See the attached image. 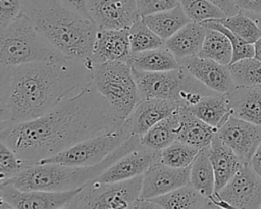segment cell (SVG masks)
Masks as SVG:
<instances>
[{
	"label": "cell",
	"mask_w": 261,
	"mask_h": 209,
	"mask_svg": "<svg viewBox=\"0 0 261 209\" xmlns=\"http://www.w3.org/2000/svg\"><path fill=\"white\" fill-rule=\"evenodd\" d=\"M121 123L92 82L36 119L0 122V141L32 165Z\"/></svg>",
	"instance_id": "obj_1"
},
{
	"label": "cell",
	"mask_w": 261,
	"mask_h": 209,
	"mask_svg": "<svg viewBox=\"0 0 261 209\" xmlns=\"http://www.w3.org/2000/svg\"><path fill=\"white\" fill-rule=\"evenodd\" d=\"M93 59L64 57L0 67V122L36 119L93 82Z\"/></svg>",
	"instance_id": "obj_2"
},
{
	"label": "cell",
	"mask_w": 261,
	"mask_h": 209,
	"mask_svg": "<svg viewBox=\"0 0 261 209\" xmlns=\"http://www.w3.org/2000/svg\"><path fill=\"white\" fill-rule=\"evenodd\" d=\"M22 13L64 56L92 59L96 23L58 0H22Z\"/></svg>",
	"instance_id": "obj_3"
},
{
	"label": "cell",
	"mask_w": 261,
	"mask_h": 209,
	"mask_svg": "<svg viewBox=\"0 0 261 209\" xmlns=\"http://www.w3.org/2000/svg\"><path fill=\"white\" fill-rule=\"evenodd\" d=\"M139 136H130L120 147L104 160L89 166H74L60 163H35L17 175L5 181L19 190L69 191L82 188L98 177L108 166L125 154L141 148Z\"/></svg>",
	"instance_id": "obj_4"
},
{
	"label": "cell",
	"mask_w": 261,
	"mask_h": 209,
	"mask_svg": "<svg viewBox=\"0 0 261 209\" xmlns=\"http://www.w3.org/2000/svg\"><path fill=\"white\" fill-rule=\"evenodd\" d=\"M64 57L23 13L0 29V67Z\"/></svg>",
	"instance_id": "obj_5"
},
{
	"label": "cell",
	"mask_w": 261,
	"mask_h": 209,
	"mask_svg": "<svg viewBox=\"0 0 261 209\" xmlns=\"http://www.w3.org/2000/svg\"><path fill=\"white\" fill-rule=\"evenodd\" d=\"M133 68V67H132ZM140 99H167L189 107L212 91L181 65L166 71H143L133 68Z\"/></svg>",
	"instance_id": "obj_6"
},
{
	"label": "cell",
	"mask_w": 261,
	"mask_h": 209,
	"mask_svg": "<svg viewBox=\"0 0 261 209\" xmlns=\"http://www.w3.org/2000/svg\"><path fill=\"white\" fill-rule=\"evenodd\" d=\"M93 84L123 122L141 101L133 68L127 61L96 63Z\"/></svg>",
	"instance_id": "obj_7"
},
{
	"label": "cell",
	"mask_w": 261,
	"mask_h": 209,
	"mask_svg": "<svg viewBox=\"0 0 261 209\" xmlns=\"http://www.w3.org/2000/svg\"><path fill=\"white\" fill-rule=\"evenodd\" d=\"M143 174L114 182L93 179L84 186L66 208H135L141 197Z\"/></svg>",
	"instance_id": "obj_8"
},
{
	"label": "cell",
	"mask_w": 261,
	"mask_h": 209,
	"mask_svg": "<svg viewBox=\"0 0 261 209\" xmlns=\"http://www.w3.org/2000/svg\"><path fill=\"white\" fill-rule=\"evenodd\" d=\"M130 136L133 135L123 121L111 130L82 141L38 163H60L74 166L95 165L120 147Z\"/></svg>",
	"instance_id": "obj_9"
},
{
	"label": "cell",
	"mask_w": 261,
	"mask_h": 209,
	"mask_svg": "<svg viewBox=\"0 0 261 209\" xmlns=\"http://www.w3.org/2000/svg\"><path fill=\"white\" fill-rule=\"evenodd\" d=\"M82 188L61 192L19 190L12 185L1 182L0 208H66Z\"/></svg>",
	"instance_id": "obj_10"
},
{
	"label": "cell",
	"mask_w": 261,
	"mask_h": 209,
	"mask_svg": "<svg viewBox=\"0 0 261 209\" xmlns=\"http://www.w3.org/2000/svg\"><path fill=\"white\" fill-rule=\"evenodd\" d=\"M229 208H261V176L244 163L228 182L215 192Z\"/></svg>",
	"instance_id": "obj_11"
},
{
	"label": "cell",
	"mask_w": 261,
	"mask_h": 209,
	"mask_svg": "<svg viewBox=\"0 0 261 209\" xmlns=\"http://www.w3.org/2000/svg\"><path fill=\"white\" fill-rule=\"evenodd\" d=\"M216 136L244 163L251 161L261 143V125L229 116L217 129Z\"/></svg>",
	"instance_id": "obj_12"
},
{
	"label": "cell",
	"mask_w": 261,
	"mask_h": 209,
	"mask_svg": "<svg viewBox=\"0 0 261 209\" xmlns=\"http://www.w3.org/2000/svg\"><path fill=\"white\" fill-rule=\"evenodd\" d=\"M87 7L98 29H129L141 16L137 0H88Z\"/></svg>",
	"instance_id": "obj_13"
},
{
	"label": "cell",
	"mask_w": 261,
	"mask_h": 209,
	"mask_svg": "<svg viewBox=\"0 0 261 209\" xmlns=\"http://www.w3.org/2000/svg\"><path fill=\"white\" fill-rule=\"evenodd\" d=\"M190 170L191 165L187 167H171L158 159L143 174L140 198H155L189 184Z\"/></svg>",
	"instance_id": "obj_14"
},
{
	"label": "cell",
	"mask_w": 261,
	"mask_h": 209,
	"mask_svg": "<svg viewBox=\"0 0 261 209\" xmlns=\"http://www.w3.org/2000/svg\"><path fill=\"white\" fill-rule=\"evenodd\" d=\"M178 61L192 75L214 92L226 94L236 88L229 65L221 64L200 55L189 56Z\"/></svg>",
	"instance_id": "obj_15"
},
{
	"label": "cell",
	"mask_w": 261,
	"mask_h": 209,
	"mask_svg": "<svg viewBox=\"0 0 261 209\" xmlns=\"http://www.w3.org/2000/svg\"><path fill=\"white\" fill-rule=\"evenodd\" d=\"M159 153L160 151L142 146L117 159L95 179L102 182H114L142 175L153 162L159 159Z\"/></svg>",
	"instance_id": "obj_16"
},
{
	"label": "cell",
	"mask_w": 261,
	"mask_h": 209,
	"mask_svg": "<svg viewBox=\"0 0 261 209\" xmlns=\"http://www.w3.org/2000/svg\"><path fill=\"white\" fill-rule=\"evenodd\" d=\"M178 104L167 99H143L124 120L132 135L141 137L160 120L172 114Z\"/></svg>",
	"instance_id": "obj_17"
},
{
	"label": "cell",
	"mask_w": 261,
	"mask_h": 209,
	"mask_svg": "<svg viewBox=\"0 0 261 209\" xmlns=\"http://www.w3.org/2000/svg\"><path fill=\"white\" fill-rule=\"evenodd\" d=\"M130 53L128 29H98L92 53L95 63L127 61Z\"/></svg>",
	"instance_id": "obj_18"
},
{
	"label": "cell",
	"mask_w": 261,
	"mask_h": 209,
	"mask_svg": "<svg viewBox=\"0 0 261 209\" xmlns=\"http://www.w3.org/2000/svg\"><path fill=\"white\" fill-rule=\"evenodd\" d=\"M226 96L231 116L261 125V86L236 87Z\"/></svg>",
	"instance_id": "obj_19"
},
{
	"label": "cell",
	"mask_w": 261,
	"mask_h": 209,
	"mask_svg": "<svg viewBox=\"0 0 261 209\" xmlns=\"http://www.w3.org/2000/svg\"><path fill=\"white\" fill-rule=\"evenodd\" d=\"M178 112L179 126L176 141L191 145L200 150L210 146L217 128L197 117L188 107L179 106Z\"/></svg>",
	"instance_id": "obj_20"
},
{
	"label": "cell",
	"mask_w": 261,
	"mask_h": 209,
	"mask_svg": "<svg viewBox=\"0 0 261 209\" xmlns=\"http://www.w3.org/2000/svg\"><path fill=\"white\" fill-rule=\"evenodd\" d=\"M206 32L207 28L202 22L190 21L165 40L164 45L173 53L177 60L199 55Z\"/></svg>",
	"instance_id": "obj_21"
},
{
	"label": "cell",
	"mask_w": 261,
	"mask_h": 209,
	"mask_svg": "<svg viewBox=\"0 0 261 209\" xmlns=\"http://www.w3.org/2000/svg\"><path fill=\"white\" fill-rule=\"evenodd\" d=\"M209 153L215 175V192H218L228 182L244 162L216 134L210 144Z\"/></svg>",
	"instance_id": "obj_22"
},
{
	"label": "cell",
	"mask_w": 261,
	"mask_h": 209,
	"mask_svg": "<svg viewBox=\"0 0 261 209\" xmlns=\"http://www.w3.org/2000/svg\"><path fill=\"white\" fill-rule=\"evenodd\" d=\"M188 108L197 117L217 129L231 115L227 96L221 93L206 95Z\"/></svg>",
	"instance_id": "obj_23"
},
{
	"label": "cell",
	"mask_w": 261,
	"mask_h": 209,
	"mask_svg": "<svg viewBox=\"0 0 261 209\" xmlns=\"http://www.w3.org/2000/svg\"><path fill=\"white\" fill-rule=\"evenodd\" d=\"M127 62L133 68L143 71H166L180 66L173 53L165 46L130 53Z\"/></svg>",
	"instance_id": "obj_24"
},
{
	"label": "cell",
	"mask_w": 261,
	"mask_h": 209,
	"mask_svg": "<svg viewBox=\"0 0 261 209\" xmlns=\"http://www.w3.org/2000/svg\"><path fill=\"white\" fill-rule=\"evenodd\" d=\"M148 200L156 208H211L209 197L201 194L190 182L164 195Z\"/></svg>",
	"instance_id": "obj_25"
},
{
	"label": "cell",
	"mask_w": 261,
	"mask_h": 209,
	"mask_svg": "<svg viewBox=\"0 0 261 209\" xmlns=\"http://www.w3.org/2000/svg\"><path fill=\"white\" fill-rule=\"evenodd\" d=\"M142 18L164 41L191 21L179 4L173 8L143 15Z\"/></svg>",
	"instance_id": "obj_26"
},
{
	"label": "cell",
	"mask_w": 261,
	"mask_h": 209,
	"mask_svg": "<svg viewBox=\"0 0 261 209\" xmlns=\"http://www.w3.org/2000/svg\"><path fill=\"white\" fill-rule=\"evenodd\" d=\"M179 107V106H178ZM179 126L178 108L169 116L157 122L140 137L143 147L160 151L177 140Z\"/></svg>",
	"instance_id": "obj_27"
},
{
	"label": "cell",
	"mask_w": 261,
	"mask_h": 209,
	"mask_svg": "<svg viewBox=\"0 0 261 209\" xmlns=\"http://www.w3.org/2000/svg\"><path fill=\"white\" fill-rule=\"evenodd\" d=\"M209 147L201 149L191 164L190 184L206 197L215 192V175L210 159Z\"/></svg>",
	"instance_id": "obj_28"
},
{
	"label": "cell",
	"mask_w": 261,
	"mask_h": 209,
	"mask_svg": "<svg viewBox=\"0 0 261 209\" xmlns=\"http://www.w3.org/2000/svg\"><path fill=\"white\" fill-rule=\"evenodd\" d=\"M200 56L212 59L224 65H229L232 59V46L222 32L207 28Z\"/></svg>",
	"instance_id": "obj_29"
},
{
	"label": "cell",
	"mask_w": 261,
	"mask_h": 209,
	"mask_svg": "<svg viewBox=\"0 0 261 209\" xmlns=\"http://www.w3.org/2000/svg\"><path fill=\"white\" fill-rule=\"evenodd\" d=\"M128 35L132 53L155 49L164 45V40L146 24L142 16L130 25Z\"/></svg>",
	"instance_id": "obj_30"
},
{
	"label": "cell",
	"mask_w": 261,
	"mask_h": 209,
	"mask_svg": "<svg viewBox=\"0 0 261 209\" xmlns=\"http://www.w3.org/2000/svg\"><path fill=\"white\" fill-rule=\"evenodd\" d=\"M229 69L236 87L261 86V60L256 57L230 63Z\"/></svg>",
	"instance_id": "obj_31"
},
{
	"label": "cell",
	"mask_w": 261,
	"mask_h": 209,
	"mask_svg": "<svg viewBox=\"0 0 261 209\" xmlns=\"http://www.w3.org/2000/svg\"><path fill=\"white\" fill-rule=\"evenodd\" d=\"M214 20L221 23L233 34L249 43L254 44L259 38H261V30L257 23L243 11Z\"/></svg>",
	"instance_id": "obj_32"
},
{
	"label": "cell",
	"mask_w": 261,
	"mask_h": 209,
	"mask_svg": "<svg viewBox=\"0 0 261 209\" xmlns=\"http://www.w3.org/2000/svg\"><path fill=\"white\" fill-rule=\"evenodd\" d=\"M199 151L198 148L175 141L160 150L159 161L171 167H187L193 163Z\"/></svg>",
	"instance_id": "obj_33"
},
{
	"label": "cell",
	"mask_w": 261,
	"mask_h": 209,
	"mask_svg": "<svg viewBox=\"0 0 261 209\" xmlns=\"http://www.w3.org/2000/svg\"><path fill=\"white\" fill-rule=\"evenodd\" d=\"M191 21L203 22L227 16L219 7L209 0H177Z\"/></svg>",
	"instance_id": "obj_34"
},
{
	"label": "cell",
	"mask_w": 261,
	"mask_h": 209,
	"mask_svg": "<svg viewBox=\"0 0 261 209\" xmlns=\"http://www.w3.org/2000/svg\"><path fill=\"white\" fill-rule=\"evenodd\" d=\"M202 23L206 28L218 30V31L222 32L225 36H227V38L229 39V41L231 43V46H232V59H231V63H233V62H236L238 60L244 59V58L254 57V55H255L254 44L249 43V42L245 41L244 39L240 38L239 36H237L231 31H229L224 25H222L221 23L217 22L214 19L205 20Z\"/></svg>",
	"instance_id": "obj_35"
},
{
	"label": "cell",
	"mask_w": 261,
	"mask_h": 209,
	"mask_svg": "<svg viewBox=\"0 0 261 209\" xmlns=\"http://www.w3.org/2000/svg\"><path fill=\"white\" fill-rule=\"evenodd\" d=\"M25 161L19 158L16 153L10 149L7 145L0 142V180L5 181L14 177L25 167H28Z\"/></svg>",
	"instance_id": "obj_36"
},
{
	"label": "cell",
	"mask_w": 261,
	"mask_h": 209,
	"mask_svg": "<svg viewBox=\"0 0 261 209\" xmlns=\"http://www.w3.org/2000/svg\"><path fill=\"white\" fill-rule=\"evenodd\" d=\"M22 13V0H0V29Z\"/></svg>",
	"instance_id": "obj_37"
},
{
	"label": "cell",
	"mask_w": 261,
	"mask_h": 209,
	"mask_svg": "<svg viewBox=\"0 0 261 209\" xmlns=\"http://www.w3.org/2000/svg\"><path fill=\"white\" fill-rule=\"evenodd\" d=\"M141 16L157 11L173 8L178 5L177 0H137Z\"/></svg>",
	"instance_id": "obj_38"
},
{
	"label": "cell",
	"mask_w": 261,
	"mask_h": 209,
	"mask_svg": "<svg viewBox=\"0 0 261 209\" xmlns=\"http://www.w3.org/2000/svg\"><path fill=\"white\" fill-rule=\"evenodd\" d=\"M243 12H261V0H231Z\"/></svg>",
	"instance_id": "obj_39"
},
{
	"label": "cell",
	"mask_w": 261,
	"mask_h": 209,
	"mask_svg": "<svg viewBox=\"0 0 261 209\" xmlns=\"http://www.w3.org/2000/svg\"><path fill=\"white\" fill-rule=\"evenodd\" d=\"M58 1L61 4H63L64 6H66L67 8H69L84 16L90 17L89 12H88V7H87L88 0H58Z\"/></svg>",
	"instance_id": "obj_40"
},
{
	"label": "cell",
	"mask_w": 261,
	"mask_h": 209,
	"mask_svg": "<svg viewBox=\"0 0 261 209\" xmlns=\"http://www.w3.org/2000/svg\"><path fill=\"white\" fill-rule=\"evenodd\" d=\"M209 1H211L217 7H219L227 16L233 15L240 11L238 7L232 3L231 0H209Z\"/></svg>",
	"instance_id": "obj_41"
},
{
	"label": "cell",
	"mask_w": 261,
	"mask_h": 209,
	"mask_svg": "<svg viewBox=\"0 0 261 209\" xmlns=\"http://www.w3.org/2000/svg\"><path fill=\"white\" fill-rule=\"evenodd\" d=\"M252 167L255 169V171L261 176V143L259 147L257 148L255 154L253 155L251 161H250Z\"/></svg>",
	"instance_id": "obj_42"
},
{
	"label": "cell",
	"mask_w": 261,
	"mask_h": 209,
	"mask_svg": "<svg viewBox=\"0 0 261 209\" xmlns=\"http://www.w3.org/2000/svg\"><path fill=\"white\" fill-rule=\"evenodd\" d=\"M246 14H248L256 23L257 25L259 27V29L261 30V12H245Z\"/></svg>",
	"instance_id": "obj_43"
},
{
	"label": "cell",
	"mask_w": 261,
	"mask_h": 209,
	"mask_svg": "<svg viewBox=\"0 0 261 209\" xmlns=\"http://www.w3.org/2000/svg\"><path fill=\"white\" fill-rule=\"evenodd\" d=\"M254 50H255V55L257 59L261 60V38H259L255 43H254Z\"/></svg>",
	"instance_id": "obj_44"
}]
</instances>
